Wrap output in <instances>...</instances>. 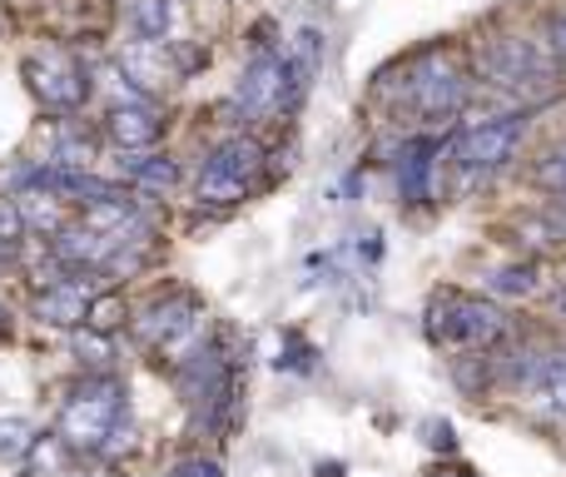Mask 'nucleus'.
I'll return each instance as SVG.
<instances>
[{"mask_svg":"<svg viewBox=\"0 0 566 477\" xmlns=\"http://www.w3.org/2000/svg\"><path fill=\"white\" fill-rule=\"evenodd\" d=\"M20 205V219H25V229H45V235H60L65 229V215H60V195L45 185H30L15 195Z\"/></svg>","mask_w":566,"mask_h":477,"instance_id":"11","label":"nucleus"},{"mask_svg":"<svg viewBox=\"0 0 566 477\" xmlns=\"http://www.w3.org/2000/svg\"><path fill=\"white\" fill-rule=\"evenodd\" d=\"M25 75H30L35 95L45 100L50 110H75L80 100L90 95L85 70H80L75 60L65 55V50H40V55H30L25 60Z\"/></svg>","mask_w":566,"mask_h":477,"instance_id":"7","label":"nucleus"},{"mask_svg":"<svg viewBox=\"0 0 566 477\" xmlns=\"http://www.w3.org/2000/svg\"><path fill=\"white\" fill-rule=\"evenodd\" d=\"M129 15H135V25L145 30V35H165L169 0H129Z\"/></svg>","mask_w":566,"mask_h":477,"instance_id":"19","label":"nucleus"},{"mask_svg":"<svg viewBox=\"0 0 566 477\" xmlns=\"http://www.w3.org/2000/svg\"><path fill=\"white\" fill-rule=\"evenodd\" d=\"M527 139V115H497V120H478V125L462 135L458 159L472 169V175H488V169H502L517 145Z\"/></svg>","mask_w":566,"mask_h":477,"instance_id":"6","label":"nucleus"},{"mask_svg":"<svg viewBox=\"0 0 566 477\" xmlns=\"http://www.w3.org/2000/svg\"><path fill=\"white\" fill-rule=\"evenodd\" d=\"M105 129L119 149H149L159 139V120H155V110H149V100L145 105H115Z\"/></svg>","mask_w":566,"mask_h":477,"instance_id":"9","label":"nucleus"},{"mask_svg":"<svg viewBox=\"0 0 566 477\" xmlns=\"http://www.w3.org/2000/svg\"><path fill=\"white\" fill-rule=\"evenodd\" d=\"M115 428H119V383L109 379L85 383L60 413V443L65 448H105Z\"/></svg>","mask_w":566,"mask_h":477,"instance_id":"2","label":"nucleus"},{"mask_svg":"<svg viewBox=\"0 0 566 477\" xmlns=\"http://www.w3.org/2000/svg\"><path fill=\"white\" fill-rule=\"evenodd\" d=\"M175 477H219V468L214 463H205V458H189V463H179Z\"/></svg>","mask_w":566,"mask_h":477,"instance_id":"24","label":"nucleus"},{"mask_svg":"<svg viewBox=\"0 0 566 477\" xmlns=\"http://www.w3.org/2000/svg\"><path fill=\"white\" fill-rule=\"evenodd\" d=\"M482 75H488V85L507 90V95H552L557 90V65L547 60V50H537L532 40H492L488 50H482Z\"/></svg>","mask_w":566,"mask_h":477,"instance_id":"1","label":"nucleus"},{"mask_svg":"<svg viewBox=\"0 0 566 477\" xmlns=\"http://www.w3.org/2000/svg\"><path fill=\"white\" fill-rule=\"evenodd\" d=\"M6 253H10V243H6V239H0V263H6Z\"/></svg>","mask_w":566,"mask_h":477,"instance_id":"26","label":"nucleus"},{"mask_svg":"<svg viewBox=\"0 0 566 477\" xmlns=\"http://www.w3.org/2000/svg\"><path fill=\"white\" fill-rule=\"evenodd\" d=\"M527 393H532L537 408L566 418V353H547V359L532 363L527 369Z\"/></svg>","mask_w":566,"mask_h":477,"instance_id":"10","label":"nucleus"},{"mask_svg":"<svg viewBox=\"0 0 566 477\" xmlns=\"http://www.w3.org/2000/svg\"><path fill=\"white\" fill-rule=\"evenodd\" d=\"M75 353H80L85 363H95V369H105V363H109V343H105V333H99V329H85V333L75 339Z\"/></svg>","mask_w":566,"mask_h":477,"instance_id":"22","label":"nucleus"},{"mask_svg":"<svg viewBox=\"0 0 566 477\" xmlns=\"http://www.w3.org/2000/svg\"><path fill=\"white\" fill-rule=\"evenodd\" d=\"M119 319H125V299H119V293H95V299H90V309H85V329L109 333Z\"/></svg>","mask_w":566,"mask_h":477,"instance_id":"18","label":"nucleus"},{"mask_svg":"<svg viewBox=\"0 0 566 477\" xmlns=\"http://www.w3.org/2000/svg\"><path fill=\"white\" fill-rule=\"evenodd\" d=\"M139 339L149 343V349H159L165 359H179V353H189L199 339H205V303L195 299V293H169V299L149 303L145 319L135 323Z\"/></svg>","mask_w":566,"mask_h":477,"instance_id":"3","label":"nucleus"},{"mask_svg":"<svg viewBox=\"0 0 566 477\" xmlns=\"http://www.w3.org/2000/svg\"><path fill=\"white\" fill-rule=\"evenodd\" d=\"M30 448H35V438H30L25 423H15V418L0 423V468H6V463H10V468H15V463H25Z\"/></svg>","mask_w":566,"mask_h":477,"instance_id":"17","label":"nucleus"},{"mask_svg":"<svg viewBox=\"0 0 566 477\" xmlns=\"http://www.w3.org/2000/svg\"><path fill=\"white\" fill-rule=\"evenodd\" d=\"M119 70H125L129 80H139V85H165V75H169L165 55H155L149 45H129L125 55H119Z\"/></svg>","mask_w":566,"mask_h":477,"instance_id":"16","label":"nucleus"},{"mask_svg":"<svg viewBox=\"0 0 566 477\" xmlns=\"http://www.w3.org/2000/svg\"><path fill=\"white\" fill-rule=\"evenodd\" d=\"M125 175L135 179V185H145V189H169L179 179V169H175V159L169 155H129Z\"/></svg>","mask_w":566,"mask_h":477,"instance_id":"15","label":"nucleus"},{"mask_svg":"<svg viewBox=\"0 0 566 477\" xmlns=\"http://www.w3.org/2000/svg\"><path fill=\"white\" fill-rule=\"evenodd\" d=\"M20 235H25V219H20V205H15V199H0V239L15 243Z\"/></svg>","mask_w":566,"mask_h":477,"instance_id":"23","label":"nucleus"},{"mask_svg":"<svg viewBox=\"0 0 566 477\" xmlns=\"http://www.w3.org/2000/svg\"><path fill=\"white\" fill-rule=\"evenodd\" d=\"M492 289L497 293H532L537 289V269H532V263H512V269L492 273Z\"/></svg>","mask_w":566,"mask_h":477,"instance_id":"20","label":"nucleus"},{"mask_svg":"<svg viewBox=\"0 0 566 477\" xmlns=\"http://www.w3.org/2000/svg\"><path fill=\"white\" fill-rule=\"evenodd\" d=\"M432 155H438V145H428V139H418V145L408 149V159H402V195H408V199H428Z\"/></svg>","mask_w":566,"mask_h":477,"instance_id":"14","label":"nucleus"},{"mask_svg":"<svg viewBox=\"0 0 566 477\" xmlns=\"http://www.w3.org/2000/svg\"><path fill=\"white\" fill-rule=\"evenodd\" d=\"M412 95H418V105L428 110V115H452V110H462V100H468V80H462V70L432 60V65L418 70Z\"/></svg>","mask_w":566,"mask_h":477,"instance_id":"8","label":"nucleus"},{"mask_svg":"<svg viewBox=\"0 0 566 477\" xmlns=\"http://www.w3.org/2000/svg\"><path fill=\"white\" fill-rule=\"evenodd\" d=\"M209 165L224 169V175H234V179H244V185H249V179L259 175V165H264V149H259V139L234 135V139H224V145H214Z\"/></svg>","mask_w":566,"mask_h":477,"instance_id":"12","label":"nucleus"},{"mask_svg":"<svg viewBox=\"0 0 566 477\" xmlns=\"http://www.w3.org/2000/svg\"><path fill=\"white\" fill-rule=\"evenodd\" d=\"M547 45H552V50H557V55L566 60V15H557V20H552V25H547Z\"/></svg>","mask_w":566,"mask_h":477,"instance_id":"25","label":"nucleus"},{"mask_svg":"<svg viewBox=\"0 0 566 477\" xmlns=\"http://www.w3.org/2000/svg\"><path fill=\"white\" fill-rule=\"evenodd\" d=\"M195 195H199V205H209V209H234L239 199L249 195V185H244V179H234V175H224V169L205 165V175H199Z\"/></svg>","mask_w":566,"mask_h":477,"instance_id":"13","label":"nucleus"},{"mask_svg":"<svg viewBox=\"0 0 566 477\" xmlns=\"http://www.w3.org/2000/svg\"><path fill=\"white\" fill-rule=\"evenodd\" d=\"M537 185L542 189H557V195H566V145H557L547 159L537 165Z\"/></svg>","mask_w":566,"mask_h":477,"instance_id":"21","label":"nucleus"},{"mask_svg":"<svg viewBox=\"0 0 566 477\" xmlns=\"http://www.w3.org/2000/svg\"><path fill=\"white\" fill-rule=\"evenodd\" d=\"M502 329H507L502 309H492V303H482V299H468V293H442V299L432 303V339L452 343V349L492 343V339H502Z\"/></svg>","mask_w":566,"mask_h":477,"instance_id":"4","label":"nucleus"},{"mask_svg":"<svg viewBox=\"0 0 566 477\" xmlns=\"http://www.w3.org/2000/svg\"><path fill=\"white\" fill-rule=\"evenodd\" d=\"M298 75V65L293 60H283V55H259L254 65L244 70V80H239V105H244V115H279V110H289L293 105V95H298V85L303 80H293Z\"/></svg>","mask_w":566,"mask_h":477,"instance_id":"5","label":"nucleus"}]
</instances>
